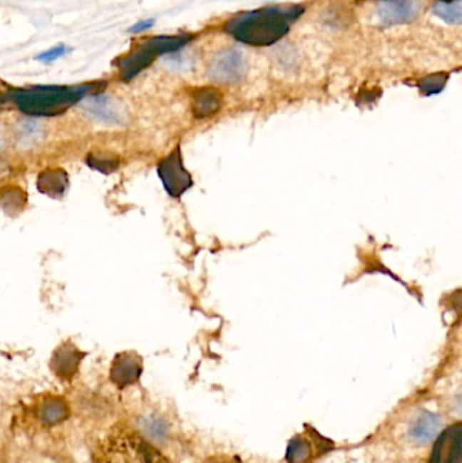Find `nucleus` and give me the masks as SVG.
Listing matches in <instances>:
<instances>
[{
  "instance_id": "f03ea898",
  "label": "nucleus",
  "mask_w": 462,
  "mask_h": 463,
  "mask_svg": "<svg viewBox=\"0 0 462 463\" xmlns=\"http://www.w3.org/2000/svg\"><path fill=\"white\" fill-rule=\"evenodd\" d=\"M443 430V419L441 415L421 409L408 427V437L418 444H428L441 435Z\"/></svg>"
},
{
  "instance_id": "f257e3e1",
  "label": "nucleus",
  "mask_w": 462,
  "mask_h": 463,
  "mask_svg": "<svg viewBox=\"0 0 462 463\" xmlns=\"http://www.w3.org/2000/svg\"><path fill=\"white\" fill-rule=\"evenodd\" d=\"M158 174L164 189L173 198H180L192 186V177L183 165L182 150L179 147L158 165Z\"/></svg>"
},
{
  "instance_id": "20e7f679",
  "label": "nucleus",
  "mask_w": 462,
  "mask_h": 463,
  "mask_svg": "<svg viewBox=\"0 0 462 463\" xmlns=\"http://www.w3.org/2000/svg\"><path fill=\"white\" fill-rule=\"evenodd\" d=\"M82 108L99 123H120L125 117L121 105L108 95L93 96L83 102Z\"/></svg>"
},
{
  "instance_id": "7ed1b4c3",
  "label": "nucleus",
  "mask_w": 462,
  "mask_h": 463,
  "mask_svg": "<svg viewBox=\"0 0 462 463\" xmlns=\"http://www.w3.org/2000/svg\"><path fill=\"white\" fill-rule=\"evenodd\" d=\"M418 0H385L380 3L377 14L385 25H399L412 21L421 11Z\"/></svg>"
},
{
  "instance_id": "1a4fd4ad",
  "label": "nucleus",
  "mask_w": 462,
  "mask_h": 463,
  "mask_svg": "<svg viewBox=\"0 0 462 463\" xmlns=\"http://www.w3.org/2000/svg\"><path fill=\"white\" fill-rule=\"evenodd\" d=\"M221 106V96L216 90H204L194 100V114L197 118H206L217 113Z\"/></svg>"
},
{
  "instance_id": "39448f33",
  "label": "nucleus",
  "mask_w": 462,
  "mask_h": 463,
  "mask_svg": "<svg viewBox=\"0 0 462 463\" xmlns=\"http://www.w3.org/2000/svg\"><path fill=\"white\" fill-rule=\"evenodd\" d=\"M461 458V431L460 425L446 431L439 437L430 463H460Z\"/></svg>"
},
{
  "instance_id": "f8f14e48",
  "label": "nucleus",
  "mask_w": 462,
  "mask_h": 463,
  "mask_svg": "<svg viewBox=\"0 0 462 463\" xmlns=\"http://www.w3.org/2000/svg\"><path fill=\"white\" fill-rule=\"evenodd\" d=\"M434 14L443 19L448 24H453V25H458L461 24V4L460 1L457 3H439L436 4L433 9Z\"/></svg>"
},
{
  "instance_id": "dca6fc26",
  "label": "nucleus",
  "mask_w": 462,
  "mask_h": 463,
  "mask_svg": "<svg viewBox=\"0 0 462 463\" xmlns=\"http://www.w3.org/2000/svg\"><path fill=\"white\" fill-rule=\"evenodd\" d=\"M0 147H1V138H0Z\"/></svg>"
},
{
  "instance_id": "6e6552de",
  "label": "nucleus",
  "mask_w": 462,
  "mask_h": 463,
  "mask_svg": "<svg viewBox=\"0 0 462 463\" xmlns=\"http://www.w3.org/2000/svg\"><path fill=\"white\" fill-rule=\"evenodd\" d=\"M37 187L51 198H60L68 187V175L63 170L43 171L37 180Z\"/></svg>"
},
{
  "instance_id": "ddd939ff",
  "label": "nucleus",
  "mask_w": 462,
  "mask_h": 463,
  "mask_svg": "<svg viewBox=\"0 0 462 463\" xmlns=\"http://www.w3.org/2000/svg\"><path fill=\"white\" fill-rule=\"evenodd\" d=\"M69 51L71 49H69L67 45L58 43V45H56L53 48H51V49L45 51V52H41L40 55L36 56L34 60L36 61H40L42 64H51V63H53L56 60L61 58L63 56L67 55Z\"/></svg>"
},
{
  "instance_id": "2eb2a0df",
  "label": "nucleus",
  "mask_w": 462,
  "mask_h": 463,
  "mask_svg": "<svg viewBox=\"0 0 462 463\" xmlns=\"http://www.w3.org/2000/svg\"><path fill=\"white\" fill-rule=\"evenodd\" d=\"M155 26V19H144V21H138L136 22L133 26L128 28V33H141V31H145L148 28H153Z\"/></svg>"
},
{
  "instance_id": "9b49d317",
  "label": "nucleus",
  "mask_w": 462,
  "mask_h": 463,
  "mask_svg": "<svg viewBox=\"0 0 462 463\" xmlns=\"http://www.w3.org/2000/svg\"><path fill=\"white\" fill-rule=\"evenodd\" d=\"M67 405L64 401L61 400H52L48 401L43 407H42L40 413H41V419L45 422L53 424V422H61L67 417Z\"/></svg>"
},
{
  "instance_id": "9d476101",
  "label": "nucleus",
  "mask_w": 462,
  "mask_h": 463,
  "mask_svg": "<svg viewBox=\"0 0 462 463\" xmlns=\"http://www.w3.org/2000/svg\"><path fill=\"white\" fill-rule=\"evenodd\" d=\"M311 455V446L307 440L299 436H294L289 440L286 449V461L287 463L304 462Z\"/></svg>"
},
{
  "instance_id": "4468645a",
  "label": "nucleus",
  "mask_w": 462,
  "mask_h": 463,
  "mask_svg": "<svg viewBox=\"0 0 462 463\" xmlns=\"http://www.w3.org/2000/svg\"><path fill=\"white\" fill-rule=\"evenodd\" d=\"M87 163L91 165V168H96L101 172H110L114 168H117V162L111 160L110 157H103V156H90V159H87Z\"/></svg>"
},
{
  "instance_id": "423d86ee",
  "label": "nucleus",
  "mask_w": 462,
  "mask_h": 463,
  "mask_svg": "<svg viewBox=\"0 0 462 463\" xmlns=\"http://www.w3.org/2000/svg\"><path fill=\"white\" fill-rule=\"evenodd\" d=\"M245 68V61L240 52L228 51L218 56L216 61L212 64V78L221 82L236 80L242 76Z\"/></svg>"
},
{
  "instance_id": "0eeeda50",
  "label": "nucleus",
  "mask_w": 462,
  "mask_h": 463,
  "mask_svg": "<svg viewBox=\"0 0 462 463\" xmlns=\"http://www.w3.org/2000/svg\"><path fill=\"white\" fill-rule=\"evenodd\" d=\"M141 374L140 360L135 355H118L111 368V378L118 385H128L136 381Z\"/></svg>"
}]
</instances>
